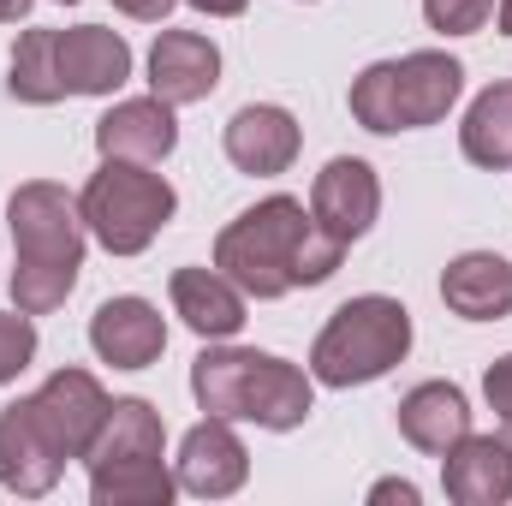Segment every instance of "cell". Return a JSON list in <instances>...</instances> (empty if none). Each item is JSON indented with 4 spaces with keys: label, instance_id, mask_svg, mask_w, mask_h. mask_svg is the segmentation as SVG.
I'll list each match as a JSON object with an SVG mask.
<instances>
[{
    "label": "cell",
    "instance_id": "cell-1",
    "mask_svg": "<svg viewBox=\"0 0 512 506\" xmlns=\"http://www.w3.org/2000/svg\"><path fill=\"white\" fill-rule=\"evenodd\" d=\"M346 251H352V245L328 239V233L316 227V215H310L298 197L274 191V197L251 203L245 215H233V221L221 227V239H215V268H221L245 298H286V292H298V286L334 280L340 262H346Z\"/></svg>",
    "mask_w": 512,
    "mask_h": 506
},
{
    "label": "cell",
    "instance_id": "cell-2",
    "mask_svg": "<svg viewBox=\"0 0 512 506\" xmlns=\"http://www.w3.org/2000/svg\"><path fill=\"white\" fill-rule=\"evenodd\" d=\"M6 227H12V304L24 316L60 310L78 286L84 233H90L78 197L54 179H24L6 197Z\"/></svg>",
    "mask_w": 512,
    "mask_h": 506
},
{
    "label": "cell",
    "instance_id": "cell-3",
    "mask_svg": "<svg viewBox=\"0 0 512 506\" xmlns=\"http://www.w3.org/2000/svg\"><path fill=\"white\" fill-rule=\"evenodd\" d=\"M191 393L203 405V417H227V423H256V429H304L316 411V376L256 352V346H221L209 340L191 364Z\"/></svg>",
    "mask_w": 512,
    "mask_h": 506
},
{
    "label": "cell",
    "instance_id": "cell-4",
    "mask_svg": "<svg viewBox=\"0 0 512 506\" xmlns=\"http://www.w3.org/2000/svg\"><path fill=\"white\" fill-rule=\"evenodd\" d=\"M459 96H465V66L441 48H417L399 60H376L352 78V120L376 137L423 131L441 126Z\"/></svg>",
    "mask_w": 512,
    "mask_h": 506
},
{
    "label": "cell",
    "instance_id": "cell-5",
    "mask_svg": "<svg viewBox=\"0 0 512 506\" xmlns=\"http://www.w3.org/2000/svg\"><path fill=\"white\" fill-rule=\"evenodd\" d=\"M405 352H411V310L387 292H364V298H346L316 334L310 376L322 387H364V381H382L393 364H405Z\"/></svg>",
    "mask_w": 512,
    "mask_h": 506
},
{
    "label": "cell",
    "instance_id": "cell-6",
    "mask_svg": "<svg viewBox=\"0 0 512 506\" xmlns=\"http://www.w3.org/2000/svg\"><path fill=\"white\" fill-rule=\"evenodd\" d=\"M179 191L143 161H102L78 191V215L108 256H143L173 221Z\"/></svg>",
    "mask_w": 512,
    "mask_h": 506
},
{
    "label": "cell",
    "instance_id": "cell-7",
    "mask_svg": "<svg viewBox=\"0 0 512 506\" xmlns=\"http://www.w3.org/2000/svg\"><path fill=\"white\" fill-rule=\"evenodd\" d=\"M108 405H114L108 387L90 376V370H54V376L30 393V411H36V423L48 429V441L66 453V465L90 453V441H96L102 423H108Z\"/></svg>",
    "mask_w": 512,
    "mask_h": 506
},
{
    "label": "cell",
    "instance_id": "cell-8",
    "mask_svg": "<svg viewBox=\"0 0 512 506\" xmlns=\"http://www.w3.org/2000/svg\"><path fill=\"white\" fill-rule=\"evenodd\" d=\"M310 215H316V227L328 239L358 245L376 227V215H382V179H376V167L358 161V155H334L316 173V185H310Z\"/></svg>",
    "mask_w": 512,
    "mask_h": 506
},
{
    "label": "cell",
    "instance_id": "cell-9",
    "mask_svg": "<svg viewBox=\"0 0 512 506\" xmlns=\"http://www.w3.org/2000/svg\"><path fill=\"white\" fill-rule=\"evenodd\" d=\"M173 477H179V489L197 495V501H227V495L245 489L251 453H245V441H239V429H233L227 417H203L197 429H185L179 459H173Z\"/></svg>",
    "mask_w": 512,
    "mask_h": 506
},
{
    "label": "cell",
    "instance_id": "cell-10",
    "mask_svg": "<svg viewBox=\"0 0 512 506\" xmlns=\"http://www.w3.org/2000/svg\"><path fill=\"white\" fill-rule=\"evenodd\" d=\"M66 471V453L48 441V429L30 411V393L0 411V489L18 501H42Z\"/></svg>",
    "mask_w": 512,
    "mask_h": 506
},
{
    "label": "cell",
    "instance_id": "cell-11",
    "mask_svg": "<svg viewBox=\"0 0 512 506\" xmlns=\"http://www.w3.org/2000/svg\"><path fill=\"white\" fill-rule=\"evenodd\" d=\"M221 84V48L203 36V30H161L155 48H149V96L173 102V108H191V102H209Z\"/></svg>",
    "mask_w": 512,
    "mask_h": 506
},
{
    "label": "cell",
    "instance_id": "cell-12",
    "mask_svg": "<svg viewBox=\"0 0 512 506\" xmlns=\"http://www.w3.org/2000/svg\"><path fill=\"white\" fill-rule=\"evenodd\" d=\"M96 149H102V161H143V167H161V161L179 149L173 102H161V96L114 102V108L96 120Z\"/></svg>",
    "mask_w": 512,
    "mask_h": 506
},
{
    "label": "cell",
    "instance_id": "cell-13",
    "mask_svg": "<svg viewBox=\"0 0 512 506\" xmlns=\"http://www.w3.org/2000/svg\"><path fill=\"white\" fill-rule=\"evenodd\" d=\"M90 352L114 370H149L161 352H167V322L149 298H108L96 316H90Z\"/></svg>",
    "mask_w": 512,
    "mask_h": 506
},
{
    "label": "cell",
    "instance_id": "cell-14",
    "mask_svg": "<svg viewBox=\"0 0 512 506\" xmlns=\"http://www.w3.org/2000/svg\"><path fill=\"white\" fill-rule=\"evenodd\" d=\"M221 143H227V161H233L239 173L274 179V173H286V167L298 161L304 131H298V120H292L280 102H245V108L227 120Z\"/></svg>",
    "mask_w": 512,
    "mask_h": 506
},
{
    "label": "cell",
    "instance_id": "cell-15",
    "mask_svg": "<svg viewBox=\"0 0 512 506\" xmlns=\"http://www.w3.org/2000/svg\"><path fill=\"white\" fill-rule=\"evenodd\" d=\"M441 489L453 506H501L512 501V453L507 435H465L441 453Z\"/></svg>",
    "mask_w": 512,
    "mask_h": 506
},
{
    "label": "cell",
    "instance_id": "cell-16",
    "mask_svg": "<svg viewBox=\"0 0 512 506\" xmlns=\"http://www.w3.org/2000/svg\"><path fill=\"white\" fill-rule=\"evenodd\" d=\"M131 78V42L108 24L60 30V84L66 96H114Z\"/></svg>",
    "mask_w": 512,
    "mask_h": 506
},
{
    "label": "cell",
    "instance_id": "cell-17",
    "mask_svg": "<svg viewBox=\"0 0 512 506\" xmlns=\"http://www.w3.org/2000/svg\"><path fill=\"white\" fill-rule=\"evenodd\" d=\"M441 304L465 322L512 316V262L495 251H465L441 268Z\"/></svg>",
    "mask_w": 512,
    "mask_h": 506
},
{
    "label": "cell",
    "instance_id": "cell-18",
    "mask_svg": "<svg viewBox=\"0 0 512 506\" xmlns=\"http://www.w3.org/2000/svg\"><path fill=\"white\" fill-rule=\"evenodd\" d=\"M167 292H173V316L197 340H233L245 328V292L221 268H179Z\"/></svg>",
    "mask_w": 512,
    "mask_h": 506
},
{
    "label": "cell",
    "instance_id": "cell-19",
    "mask_svg": "<svg viewBox=\"0 0 512 506\" xmlns=\"http://www.w3.org/2000/svg\"><path fill=\"white\" fill-rule=\"evenodd\" d=\"M399 435H405L417 453L441 459L453 441L471 435V405H465V393H459L453 381H417V387L399 399Z\"/></svg>",
    "mask_w": 512,
    "mask_h": 506
},
{
    "label": "cell",
    "instance_id": "cell-20",
    "mask_svg": "<svg viewBox=\"0 0 512 506\" xmlns=\"http://www.w3.org/2000/svg\"><path fill=\"white\" fill-rule=\"evenodd\" d=\"M167 453V423L149 399H114L102 435L90 441L84 465H108V459H161Z\"/></svg>",
    "mask_w": 512,
    "mask_h": 506
},
{
    "label": "cell",
    "instance_id": "cell-21",
    "mask_svg": "<svg viewBox=\"0 0 512 506\" xmlns=\"http://www.w3.org/2000/svg\"><path fill=\"white\" fill-rule=\"evenodd\" d=\"M459 149H465L471 167H489V173H507L512 167V84H489L465 108Z\"/></svg>",
    "mask_w": 512,
    "mask_h": 506
},
{
    "label": "cell",
    "instance_id": "cell-22",
    "mask_svg": "<svg viewBox=\"0 0 512 506\" xmlns=\"http://www.w3.org/2000/svg\"><path fill=\"white\" fill-rule=\"evenodd\" d=\"M179 495V477L161 459H108L90 465V501L96 506H167Z\"/></svg>",
    "mask_w": 512,
    "mask_h": 506
},
{
    "label": "cell",
    "instance_id": "cell-23",
    "mask_svg": "<svg viewBox=\"0 0 512 506\" xmlns=\"http://www.w3.org/2000/svg\"><path fill=\"white\" fill-rule=\"evenodd\" d=\"M6 90L30 108H54L66 102V84H60V30H24L12 42V78Z\"/></svg>",
    "mask_w": 512,
    "mask_h": 506
},
{
    "label": "cell",
    "instance_id": "cell-24",
    "mask_svg": "<svg viewBox=\"0 0 512 506\" xmlns=\"http://www.w3.org/2000/svg\"><path fill=\"white\" fill-rule=\"evenodd\" d=\"M30 364H36V322L12 304V310H0V387L18 381Z\"/></svg>",
    "mask_w": 512,
    "mask_h": 506
},
{
    "label": "cell",
    "instance_id": "cell-25",
    "mask_svg": "<svg viewBox=\"0 0 512 506\" xmlns=\"http://www.w3.org/2000/svg\"><path fill=\"white\" fill-rule=\"evenodd\" d=\"M423 18L441 36H477L495 18V0H423Z\"/></svg>",
    "mask_w": 512,
    "mask_h": 506
},
{
    "label": "cell",
    "instance_id": "cell-26",
    "mask_svg": "<svg viewBox=\"0 0 512 506\" xmlns=\"http://www.w3.org/2000/svg\"><path fill=\"white\" fill-rule=\"evenodd\" d=\"M483 399H489V411H495L501 423H512V352L489 364V376H483Z\"/></svg>",
    "mask_w": 512,
    "mask_h": 506
},
{
    "label": "cell",
    "instance_id": "cell-27",
    "mask_svg": "<svg viewBox=\"0 0 512 506\" xmlns=\"http://www.w3.org/2000/svg\"><path fill=\"white\" fill-rule=\"evenodd\" d=\"M114 6H120L126 18H137V24H161V18H167L179 0H114Z\"/></svg>",
    "mask_w": 512,
    "mask_h": 506
},
{
    "label": "cell",
    "instance_id": "cell-28",
    "mask_svg": "<svg viewBox=\"0 0 512 506\" xmlns=\"http://www.w3.org/2000/svg\"><path fill=\"white\" fill-rule=\"evenodd\" d=\"M370 501H399V506H417V483H405V477H387V483H376L370 489Z\"/></svg>",
    "mask_w": 512,
    "mask_h": 506
},
{
    "label": "cell",
    "instance_id": "cell-29",
    "mask_svg": "<svg viewBox=\"0 0 512 506\" xmlns=\"http://www.w3.org/2000/svg\"><path fill=\"white\" fill-rule=\"evenodd\" d=\"M185 6H197V12H209V18H239L251 0H185Z\"/></svg>",
    "mask_w": 512,
    "mask_h": 506
},
{
    "label": "cell",
    "instance_id": "cell-30",
    "mask_svg": "<svg viewBox=\"0 0 512 506\" xmlns=\"http://www.w3.org/2000/svg\"><path fill=\"white\" fill-rule=\"evenodd\" d=\"M30 12V0H0V24H18Z\"/></svg>",
    "mask_w": 512,
    "mask_h": 506
},
{
    "label": "cell",
    "instance_id": "cell-31",
    "mask_svg": "<svg viewBox=\"0 0 512 506\" xmlns=\"http://www.w3.org/2000/svg\"><path fill=\"white\" fill-rule=\"evenodd\" d=\"M495 18H501V36H512V0H495Z\"/></svg>",
    "mask_w": 512,
    "mask_h": 506
},
{
    "label": "cell",
    "instance_id": "cell-32",
    "mask_svg": "<svg viewBox=\"0 0 512 506\" xmlns=\"http://www.w3.org/2000/svg\"><path fill=\"white\" fill-rule=\"evenodd\" d=\"M507 453H512V423H507Z\"/></svg>",
    "mask_w": 512,
    "mask_h": 506
},
{
    "label": "cell",
    "instance_id": "cell-33",
    "mask_svg": "<svg viewBox=\"0 0 512 506\" xmlns=\"http://www.w3.org/2000/svg\"><path fill=\"white\" fill-rule=\"evenodd\" d=\"M60 6H72V0H60Z\"/></svg>",
    "mask_w": 512,
    "mask_h": 506
}]
</instances>
